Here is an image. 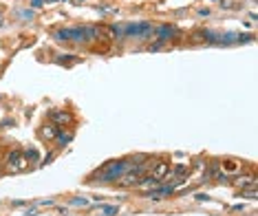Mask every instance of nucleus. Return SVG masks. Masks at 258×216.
<instances>
[{
    "label": "nucleus",
    "mask_w": 258,
    "mask_h": 216,
    "mask_svg": "<svg viewBox=\"0 0 258 216\" xmlns=\"http://www.w3.org/2000/svg\"><path fill=\"white\" fill-rule=\"evenodd\" d=\"M133 170L131 159H113L108 163H104L97 172H93L89 181H102V183H117V179L121 177L124 172Z\"/></svg>",
    "instance_id": "nucleus-1"
},
{
    "label": "nucleus",
    "mask_w": 258,
    "mask_h": 216,
    "mask_svg": "<svg viewBox=\"0 0 258 216\" xmlns=\"http://www.w3.org/2000/svg\"><path fill=\"white\" fill-rule=\"evenodd\" d=\"M152 36H155V25H150V22H128L124 27V38L150 40Z\"/></svg>",
    "instance_id": "nucleus-2"
},
{
    "label": "nucleus",
    "mask_w": 258,
    "mask_h": 216,
    "mask_svg": "<svg viewBox=\"0 0 258 216\" xmlns=\"http://www.w3.org/2000/svg\"><path fill=\"white\" fill-rule=\"evenodd\" d=\"M53 38L57 42H75V44H86V38H84V29L82 27H64V29H57L53 33Z\"/></svg>",
    "instance_id": "nucleus-3"
},
{
    "label": "nucleus",
    "mask_w": 258,
    "mask_h": 216,
    "mask_svg": "<svg viewBox=\"0 0 258 216\" xmlns=\"http://www.w3.org/2000/svg\"><path fill=\"white\" fill-rule=\"evenodd\" d=\"M5 166H7L9 172H20V170L27 168V159L20 150H11V153L7 155V159H5Z\"/></svg>",
    "instance_id": "nucleus-4"
},
{
    "label": "nucleus",
    "mask_w": 258,
    "mask_h": 216,
    "mask_svg": "<svg viewBox=\"0 0 258 216\" xmlns=\"http://www.w3.org/2000/svg\"><path fill=\"white\" fill-rule=\"evenodd\" d=\"M174 36H179V29L172 27V25H161V27H155V40L157 42H170Z\"/></svg>",
    "instance_id": "nucleus-5"
},
{
    "label": "nucleus",
    "mask_w": 258,
    "mask_h": 216,
    "mask_svg": "<svg viewBox=\"0 0 258 216\" xmlns=\"http://www.w3.org/2000/svg\"><path fill=\"white\" fill-rule=\"evenodd\" d=\"M139 179H142V174H139L137 170H128V172H124L119 179H117V185H119V188H124V190H128V188H137Z\"/></svg>",
    "instance_id": "nucleus-6"
},
{
    "label": "nucleus",
    "mask_w": 258,
    "mask_h": 216,
    "mask_svg": "<svg viewBox=\"0 0 258 216\" xmlns=\"http://www.w3.org/2000/svg\"><path fill=\"white\" fill-rule=\"evenodd\" d=\"M49 119H51V124H55V126H69V124H73L75 117L69 110H51Z\"/></svg>",
    "instance_id": "nucleus-7"
},
{
    "label": "nucleus",
    "mask_w": 258,
    "mask_h": 216,
    "mask_svg": "<svg viewBox=\"0 0 258 216\" xmlns=\"http://www.w3.org/2000/svg\"><path fill=\"white\" fill-rule=\"evenodd\" d=\"M170 168H172V166H170L168 161H163V159H161V161H155V163H152L150 174H152L155 179H159L161 183H163V181H166V177L170 174Z\"/></svg>",
    "instance_id": "nucleus-8"
},
{
    "label": "nucleus",
    "mask_w": 258,
    "mask_h": 216,
    "mask_svg": "<svg viewBox=\"0 0 258 216\" xmlns=\"http://www.w3.org/2000/svg\"><path fill=\"white\" fill-rule=\"evenodd\" d=\"M57 132H60V126H55V124H44L40 128V137L46 139V141H53L57 137Z\"/></svg>",
    "instance_id": "nucleus-9"
},
{
    "label": "nucleus",
    "mask_w": 258,
    "mask_h": 216,
    "mask_svg": "<svg viewBox=\"0 0 258 216\" xmlns=\"http://www.w3.org/2000/svg\"><path fill=\"white\" fill-rule=\"evenodd\" d=\"M73 141V132H67V130H60V132H57V137H55V146H57V148H67V146L69 143H71Z\"/></svg>",
    "instance_id": "nucleus-10"
},
{
    "label": "nucleus",
    "mask_w": 258,
    "mask_h": 216,
    "mask_svg": "<svg viewBox=\"0 0 258 216\" xmlns=\"http://www.w3.org/2000/svg\"><path fill=\"white\" fill-rule=\"evenodd\" d=\"M238 196H243V198H249V201H256L258 192H256V188H247V190H240V192H238Z\"/></svg>",
    "instance_id": "nucleus-11"
},
{
    "label": "nucleus",
    "mask_w": 258,
    "mask_h": 216,
    "mask_svg": "<svg viewBox=\"0 0 258 216\" xmlns=\"http://www.w3.org/2000/svg\"><path fill=\"white\" fill-rule=\"evenodd\" d=\"M69 205H73V207H86L89 205V198H82V196H75L69 201Z\"/></svg>",
    "instance_id": "nucleus-12"
},
{
    "label": "nucleus",
    "mask_w": 258,
    "mask_h": 216,
    "mask_svg": "<svg viewBox=\"0 0 258 216\" xmlns=\"http://www.w3.org/2000/svg\"><path fill=\"white\" fill-rule=\"evenodd\" d=\"M55 62H57V64H62V66H64V64H73V62H78V57H73V55H67V57L57 55V57H55Z\"/></svg>",
    "instance_id": "nucleus-13"
},
{
    "label": "nucleus",
    "mask_w": 258,
    "mask_h": 216,
    "mask_svg": "<svg viewBox=\"0 0 258 216\" xmlns=\"http://www.w3.org/2000/svg\"><path fill=\"white\" fill-rule=\"evenodd\" d=\"M102 212H104V216H115L119 212V207L117 205H102Z\"/></svg>",
    "instance_id": "nucleus-14"
},
{
    "label": "nucleus",
    "mask_w": 258,
    "mask_h": 216,
    "mask_svg": "<svg viewBox=\"0 0 258 216\" xmlns=\"http://www.w3.org/2000/svg\"><path fill=\"white\" fill-rule=\"evenodd\" d=\"M25 159H27V161H38V150H36V148L27 150V153H25Z\"/></svg>",
    "instance_id": "nucleus-15"
},
{
    "label": "nucleus",
    "mask_w": 258,
    "mask_h": 216,
    "mask_svg": "<svg viewBox=\"0 0 258 216\" xmlns=\"http://www.w3.org/2000/svg\"><path fill=\"white\" fill-rule=\"evenodd\" d=\"M221 9H238V5H234L232 0H221Z\"/></svg>",
    "instance_id": "nucleus-16"
},
{
    "label": "nucleus",
    "mask_w": 258,
    "mask_h": 216,
    "mask_svg": "<svg viewBox=\"0 0 258 216\" xmlns=\"http://www.w3.org/2000/svg\"><path fill=\"white\" fill-rule=\"evenodd\" d=\"M163 46H166L163 42H152V44H148V51H152V53H155V51H161Z\"/></svg>",
    "instance_id": "nucleus-17"
},
{
    "label": "nucleus",
    "mask_w": 258,
    "mask_h": 216,
    "mask_svg": "<svg viewBox=\"0 0 258 216\" xmlns=\"http://www.w3.org/2000/svg\"><path fill=\"white\" fill-rule=\"evenodd\" d=\"M38 205H46V207H49V205H55V201H53V198H44V201H38Z\"/></svg>",
    "instance_id": "nucleus-18"
},
{
    "label": "nucleus",
    "mask_w": 258,
    "mask_h": 216,
    "mask_svg": "<svg viewBox=\"0 0 258 216\" xmlns=\"http://www.w3.org/2000/svg\"><path fill=\"white\" fill-rule=\"evenodd\" d=\"M53 157H55V153H49V155L44 157V161L40 163V166H46V163H51V159H53Z\"/></svg>",
    "instance_id": "nucleus-19"
},
{
    "label": "nucleus",
    "mask_w": 258,
    "mask_h": 216,
    "mask_svg": "<svg viewBox=\"0 0 258 216\" xmlns=\"http://www.w3.org/2000/svg\"><path fill=\"white\" fill-rule=\"evenodd\" d=\"M42 5H44V0H31V7H33V9H40Z\"/></svg>",
    "instance_id": "nucleus-20"
},
{
    "label": "nucleus",
    "mask_w": 258,
    "mask_h": 216,
    "mask_svg": "<svg viewBox=\"0 0 258 216\" xmlns=\"http://www.w3.org/2000/svg\"><path fill=\"white\" fill-rule=\"evenodd\" d=\"M197 201H210L208 194H197Z\"/></svg>",
    "instance_id": "nucleus-21"
},
{
    "label": "nucleus",
    "mask_w": 258,
    "mask_h": 216,
    "mask_svg": "<svg viewBox=\"0 0 258 216\" xmlns=\"http://www.w3.org/2000/svg\"><path fill=\"white\" fill-rule=\"evenodd\" d=\"M199 16H210V9H199Z\"/></svg>",
    "instance_id": "nucleus-22"
},
{
    "label": "nucleus",
    "mask_w": 258,
    "mask_h": 216,
    "mask_svg": "<svg viewBox=\"0 0 258 216\" xmlns=\"http://www.w3.org/2000/svg\"><path fill=\"white\" fill-rule=\"evenodd\" d=\"M25 216H36V209H29V212H27Z\"/></svg>",
    "instance_id": "nucleus-23"
},
{
    "label": "nucleus",
    "mask_w": 258,
    "mask_h": 216,
    "mask_svg": "<svg viewBox=\"0 0 258 216\" xmlns=\"http://www.w3.org/2000/svg\"><path fill=\"white\" fill-rule=\"evenodd\" d=\"M82 3H84V0H75V5H82Z\"/></svg>",
    "instance_id": "nucleus-24"
},
{
    "label": "nucleus",
    "mask_w": 258,
    "mask_h": 216,
    "mask_svg": "<svg viewBox=\"0 0 258 216\" xmlns=\"http://www.w3.org/2000/svg\"><path fill=\"white\" fill-rule=\"evenodd\" d=\"M0 27H3V18H0Z\"/></svg>",
    "instance_id": "nucleus-25"
}]
</instances>
